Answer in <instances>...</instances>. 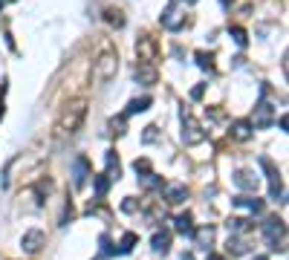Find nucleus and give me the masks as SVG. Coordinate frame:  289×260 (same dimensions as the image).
<instances>
[{"label": "nucleus", "mask_w": 289, "mask_h": 260, "mask_svg": "<svg viewBox=\"0 0 289 260\" xmlns=\"http://www.w3.org/2000/svg\"><path fill=\"white\" fill-rule=\"evenodd\" d=\"M261 168L269 174V194H272V199L283 203V185H280V174H278V168H275V165H272V159H266V156H261Z\"/></svg>", "instance_id": "423d86ee"}, {"label": "nucleus", "mask_w": 289, "mask_h": 260, "mask_svg": "<svg viewBox=\"0 0 289 260\" xmlns=\"http://www.w3.org/2000/svg\"><path fill=\"white\" fill-rule=\"evenodd\" d=\"M136 240H139V237H136L133 232H127L125 237H122V246H119V251H122V254H130V251H133V246H136Z\"/></svg>", "instance_id": "4be33fe9"}, {"label": "nucleus", "mask_w": 289, "mask_h": 260, "mask_svg": "<svg viewBox=\"0 0 289 260\" xmlns=\"http://www.w3.org/2000/svg\"><path fill=\"white\" fill-rule=\"evenodd\" d=\"M203 90H206L203 84H199V87H194V90H191V99H203Z\"/></svg>", "instance_id": "473e14b6"}, {"label": "nucleus", "mask_w": 289, "mask_h": 260, "mask_svg": "<svg viewBox=\"0 0 289 260\" xmlns=\"http://www.w3.org/2000/svg\"><path fill=\"white\" fill-rule=\"evenodd\" d=\"M232 203L240 206V208H249L252 214H261V211H263V199H257V197H243V194H240V197H235Z\"/></svg>", "instance_id": "2eb2a0df"}, {"label": "nucleus", "mask_w": 289, "mask_h": 260, "mask_svg": "<svg viewBox=\"0 0 289 260\" xmlns=\"http://www.w3.org/2000/svg\"><path fill=\"white\" fill-rule=\"evenodd\" d=\"M156 78H159V75H156L154 64H139V67H136V81H139V84L151 87V84H156Z\"/></svg>", "instance_id": "9b49d317"}, {"label": "nucleus", "mask_w": 289, "mask_h": 260, "mask_svg": "<svg viewBox=\"0 0 289 260\" xmlns=\"http://www.w3.org/2000/svg\"><path fill=\"white\" fill-rule=\"evenodd\" d=\"M87 177H90V162H87V156H75L72 159V185L84 188Z\"/></svg>", "instance_id": "6e6552de"}, {"label": "nucleus", "mask_w": 289, "mask_h": 260, "mask_svg": "<svg viewBox=\"0 0 289 260\" xmlns=\"http://www.w3.org/2000/svg\"><path fill=\"white\" fill-rule=\"evenodd\" d=\"M272 125V104L266 99L257 101L254 107V119H252V127H269Z\"/></svg>", "instance_id": "1a4fd4ad"}, {"label": "nucleus", "mask_w": 289, "mask_h": 260, "mask_svg": "<svg viewBox=\"0 0 289 260\" xmlns=\"http://www.w3.org/2000/svg\"><path fill=\"white\" fill-rule=\"evenodd\" d=\"M151 246H154L156 254H168V249H171V232H156L151 237Z\"/></svg>", "instance_id": "ddd939ff"}, {"label": "nucleus", "mask_w": 289, "mask_h": 260, "mask_svg": "<svg viewBox=\"0 0 289 260\" xmlns=\"http://www.w3.org/2000/svg\"><path fill=\"white\" fill-rule=\"evenodd\" d=\"M232 136H235L237 142H246V139L252 136V122H243V119L235 122V125H232Z\"/></svg>", "instance_id": "f3484780"}, {"label": "nucleus", "mask_w": 289, "mask_h": 260, "mask_svg": "<svg viewBox=\"0 0 289 260\" xmlns=\"http://www.w3.org/2000/svg\"><path fill=\"white\" fill-rule=\"evenodd\" d=\"M99 246H101V254H104V257H110V254L116 251V249H113V243H110V237H107V234H101V237H99Z\"/></svg>", "instance_id": "a878e982"}, {"label": "nucleus", "mask_w": 289, "mask_h": 260, "mask_svg": "<svg viewBox=\"0 0 289 260\" xmlns=\"http://www.w3.org/2000/svg\"><path fill=\"white\" fill-rule=\"evenodd\" d=\"M174 228H177L180 234H188V237L194 234V220H191L188 211H185V214H177V217H174Z\"/></svg>", "instance_id": "dca6fc26"}, {"label": "nucleus", "mask_w": 289, "mask_h": 260, "mask_svg": "<svg viewBox=\"0 0 289 260\" xmlns=\"http://www.w3.org/2000/svg\"><path fill=\"white\" fill-rule=\"evenodd\" d=\"M206 260H223V257H220V254H208Z\"/></svg>", "instance_id": "72a5a7b5"}, {"label": "nucleus", "mask_w": 289, "mask_h": 260, "mask_svg": "<svg viewBox=\"0 0 289 260\" xmlns=\"http://www.w3.org/2000/svg\"><path fill=\"white\" fill-rule=\"evenodd\" d=\"M185 3H197V0H185Z\"/></svg>", "instance_id": "f704fd0d"}, {"label": "nucleus", "mask_w": 289, "mask_h": 260, "mask_svg": "<svg viewBox=\"0 0 289 260\" xmlns=\"http://www.w3.org/2000/svg\"><path fill=\"white\" fill-rule=\"evenodd\" d=\"M136 55H139V64H156L159 58V46L151 35H142L136 41Z\"/></svg>", "instance_id": "39448f33"}, {"label": "nucleus", "mask_w": 289, "mask_h": 260, "mask_svg": "<svg viewBox=\"0 0 289 260\" xmlns=\"http://www.w3.org/2000/svg\"><path fill=\"white\" fill-rule=\"evenodd\" d=\"M110 177L107 174H99V177H93V185H96V194H99V197H104V194H107V188H110Z\"/></svg>", "instance_id": "6ab92c4d"}, {"label": "nucleus", "mask_w": 289, "mask_h": 260, "mask_svg": "<svg viewBox=\"0 0 289 260\" xmlns=\"http://www.w3.org/2000/svg\"><path fill=\"white\" fill-rule=\"evenodd\" d=\"M162 26L171 29V32H180L182 26H185V15H180V9L177 6H168L162 15Z\"/></svg>", "instance_id": "9d476101"}, {"label": "nucleus", "mask_w": 289, "mask_h": 260, "mask_svg": "<svg viewBox=\"0 0 289 260\" xmlns=\"http://www.w3.org/2000/svg\"><path fill=\"white\" fill-rule=\"evenodd\" d=\"M148 107H151V99H148V96H142V99H133L130 104H127V113H125V116H136V113H144Z\"/></svg>", "instance_id": "a211bd4d"}, {"label": "nucleus", "mask_w": 289, "mask_h": 260, "mask_svg": "<svg viewBox=\"0 0 289 260\" xmlns=\"http://www.w3.org/2000/svg\"><path fill=\"white\" fill-rule=\"evenodd\" d=\"M107 20L113 23V26H119V29L125 26V18H122V12L119 9H107Z\"/></svg>", "instance_id": "bb28decb"}, {"label": "nucleus", "mask_w": 289, "mask_h": 260, "mask_svg": "<svg viewBox=\"0 0 289 260\" xmlns=\"http://www.w3.org/2000/svg\"><path fill=\"white\" fill-rule=\"evenodd\" d=\"M110 133H125V116L110 122Z\"/></svg>", "instance_id": "2f4dec72"}, {"label": "nucleus", "mask_w": 289, "mask_h": 260, "mask_svg": "<svg viewBox=\"0 0 289 260\" xmlns=\"http://www.w3.org/2000/svg\"><path fill=\"white\" fill-rule=\"evenodd\" d=\"M136 208H139V203H136V199H133V197H127V199H125V203H122V211H125V214H133Z\"/></svg>", "instance_id": "7c9ffc66"}, {"label": "nucleus", "mask_w": 289, "mask_h": 260, "mask_svg": "<svg viewBox=\"0 0 289 260\" xmlns=\"http://www.w3.org/2000/svg\"><path fill=\"white\" fill-rule=\"evenodd\" d=\"M139 182H142L144 188H162V177H156L154 170H151V174H144V177H139Z\"/></svg>", "instance_id": "412c9836"}, {"label": "nucleus", "mask_w": 289, "mask_h": 260, "mask_svg": "<svg viewBox=\"0 0 289 260\" xmlns=\"http://www.w3.org/2000/svg\"><path fill=\"white\" fill-rule=\"evenodd\" d=\"M254 260H266V257H254Z\"/></svg>", "instance_id": "c9c22d12"}, {"label": "nucleus", "mask_w": 289, "mask_h": 260, "mask_svg": "<svg viewBox=\"0 0 289 260\" xmlns=\"http://www.w3.org/2000/svg\"><path fill=\"white\" fill-rule=\"evenodd\" d=\"M197 64L203 70H211V67H214V64H211V52H197Z\"/></svg>", "instance_id": "c85d7f7f"}, {"label": "nucleus", "mask_w": 289, "mask_h": 260, "mask_svg": "<svg viewBox=\"0 0 289 260\" xmlns=\"http://www.w3.org/2000/svg\"><path fill=\"white\" fill-rule=\"evenodd\" d=\"M116 70H119V55L113 46H104L101 55L93 61V78L99 84H107L110 78H116Z\"/></svg>", "instance_id": "f257e3e1"}, {"label": "nucleus", "mask_w": 289, "mask_h": 260, "mask_svg": "<svg viewBox=\"0 0 289 260\" xmlns=\"http://www.w3.org/2000/svg\"><path fill=\"white\" fill-rule=\"evenodd\" d=\"M226 225L232 228V232H249V228H252V225H249V220H243V217H232Z\"/></svg>", "instance_id": "5701e85b"}, {"label": "nucleus", "mask_w": 289, "mask_h": 260, "mask_svg": "<svg viewBox=\"0 0 289 260\" xmlns=\"http://www.w3.org/2000/svg\"><path fill=\"white\" fill-rule=\"evenodd\" d=\"M0 9H3V0H0Z\"/></svg>", "instance_id": "e433bc0d"}, {"label": "nucleus", "mask_w": 289, "mask_h": 260, "mask_svg": "<svg viewBox=\"0 0 289 260\" xmlns=\"http://www.w3.org/2000/svg\"><path fill=\"white\" fill-rule=\"evenodd\" d=\"M133 170L139 174V177H144V174H151V162H148V159H136L133 162Z\"/></svg>", "instance_id": "cd10ccee"}, {"label": "nucleus", "mask_w": 289, "mask_h": 260, "mask_svg": "<svg viewBox=\"0 0 289 260\" xmlns=\"http://www.w3.org/2000/svg\"><path fill=\"white\" fill-rule=\"evenodd\" d=\"M232 38H235V44H237V46H246V44H249V38H246V29H240V26H232Z\"/></svg>", "instance_id": "393cba45"}, {"label": "nucleus", "mask_w": 289, "mask_h": 260, "mask_svg": "<svg viewBox=\"0 0 289 260\" xmlns=\"http://www.w3.org/2000/svg\"><path fill=\"white\" fill-rule=\"evenodd\" d=\"M197 234V240H199V246L203 249H208V243H211V237H214V232L211 228H199V232H194Z\"/></svg>", "instance_id": "b1692460"}, {"label": "nucleus", "mask_w": 289, "mask_h": 260, "mask_svg": "<svg viewBox=\"0 0 289 260\" xmlns=\"http://www.w3.org/2000/svg\"><path fill=\"white\" fill-rule=\"evenodd\" d=\"M226 249L232 251V254H246V251H249V246H246V243L240 240V237H228Z\"/></svg>", "instance_id": "aec40b11"}, {"label": "nucleus", "mask_w": 289, "mask_h": 260, "mask_svg": "<svg viewBox=\"0 0 289 260\" xmlns=\"http://www.w3.org/2000/svg\"><path fill=\"white\" fill-rule=\"evenodd\" d=\"M165 199L171 203V206H180L188 199V188L185 185H165Z\"/></svg>", "instance_id": "f8f14e48"}, {"label": "nucleus", "mask_w": 289, "mask_h": 260, "mask_svg": "<svg viewBox=\"0 0 289 260\" xmlns=\"http://www.w3.org/2000/svg\"><path fill=\"white\" fill-rule=\"evenodd\" d=\"M235 185L243 191H254L257 188V177L254 174H249V170H237L235 174Z\"/></svg>", "instance_id": "4468645a"}, {"label": "nucleus", "mask_w": 289, "mask_h": 260, "mask_svg": "<svg viewBox=\"0 0 289 260\" xmlns=\"http://www.w3.org/2000/svg\"><path fill=\"white\" fill-rule=\"evenodd\" d=\"M84 113H87L84 101H72L70 107L64 110V116L58 119V130H61V133H75L84 122Z\"/></svg>", "instance_id": "f03ea898"}, {"label": "nucleus", "mask_w": 289, "mask_h": 260, "mask_svg": "<svg viewBox=\"0 0 289 260\" xmlns=\"http://www.w3.org/2000/svg\"><path fill=\"white\" fill-rule=\"evenodd\" d=\"M203 139H206V133H203L199 122L191 116L185 107H182V142H185V145H199Z\"/></svg>", "instance_id": "20e7f679"}, {"label": "nucleus", "mask_w": 289, "mask_h": 260, "mask_svg": "<svg viewBox=\"0 0 289 260\" xmlns=\"http://www.w3.org/2000/svg\"><path fill=\"white\" fill-rule=\"evenodd\" d=\"M283 234H286V225H283L280 217H269L263 223V237H266L272 251H283Z\"/></svg>", "instance_id": "7ed1b4c3"}, {"label": "nucleus", "mask_w": 289, "mask_h": 260, "mask_svg": "<svg viewBox=\"0 0 289 260\" xmlns=\"http://www.w3.org/2000/svg\"><path fill=\"white\" fill-rule=\"evenodd\" d=\"M156 136H159V133H156V127H154V125H151V127H144L142 142H144V145H151V142H156Z\"/></svg>", "instance_id": "c756f323"}, {"label": "nucleus", "mask_w": 289, "mask_h": 260, "mask_svg": "<svg viewBox=\"0 0 289 260\" xmlns=\"http://www.w3.org/2000/svg\"><path fill=\"white\" fill-rule=\"evenodd\" d=\"M44 243H46V237H44V232H41V228H29V232L20 237V249L26 251V254H35Z\"/></svg>", "instance_id": "0eeeda50"}]
</instances>
